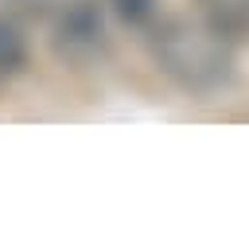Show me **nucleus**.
Returning a JSON list of instances; mask_svg holds the SVG:
<instances>
[{
	"label": "nucleus",
	"mask_w": 249,
	"mask_h": 245,
	"mask_svg": "<svg viewBox=\"0 0 249 245\" xmlns=\"http://www.w3.org/2000/svg\"><path fill=\"white\" fill-rule=\"evenodd\" d=\"M152 54L167 78H175L183 89H195V93H210L233 74L230 39L214 23L187 19V16H171L156 23Z\"/></svg>",
	"instance_id": "obj_1"
},
{
	"label": "nucleus",
	"mask_w": 249,
	"mask_h": 245,
	"mask_svg": "<svg viewBox=\"0 0 249 245\" xmlns=\"http://www.w3.org/2000/svg\"><path fill=\"white\" fill-rule=\"evenodd\" d=\"M101 35H105V27H101V16L82 0V4H74L62 19H58V31H54V43H58V51L62 54H70V58H82V54H93L97 47H101Z\"/></svg>",
	"instance_id": "obj_2"
},
{
	"label": "nucleus",
	"mask_w": 249,
	"mask_h": 245,
	"mask_svg": "<svg viewBox=\"0 0 249 245\" xmlns=\"http://www.w3.org/2000/svg\"><path fill=\"white\" fill-rule=\"evenodd\" d=\"M202 4H206V23H214L226 39L249 31V0H202Z\"/></svg>",
	"instance_id": "obj_3"
},
{
	"label": "nucleus",
	"mask_w": 249,
	"mask_h": 245,
	"mask_svg": "<svg viewBox=\"0 0 249 245\" xmlns=\"http://www.w3.org/2000/svg\"><path fill=\"white\" fill-rule=\"evenodd\" d=\"M19 66H23V35L8 19H0V82L12 78Z\"/></svg>",
	"instance_id": "obj_4"
},
{
	"label": "nucleus",
	"mask_w": 249,
	"mask_h": 245,
	"mask_svg": "<svg viewBox=\"0 0 249 245\" xmlns=\"http://www.w3.org/2000/svg\"><path fill=\"white\" fill-rule=\"evenodd\" d=\"M113 8L124 23H144L156 12V0H113Z\"/></svg>",
	"instance_id": "obj_5"
}]
</instances>
